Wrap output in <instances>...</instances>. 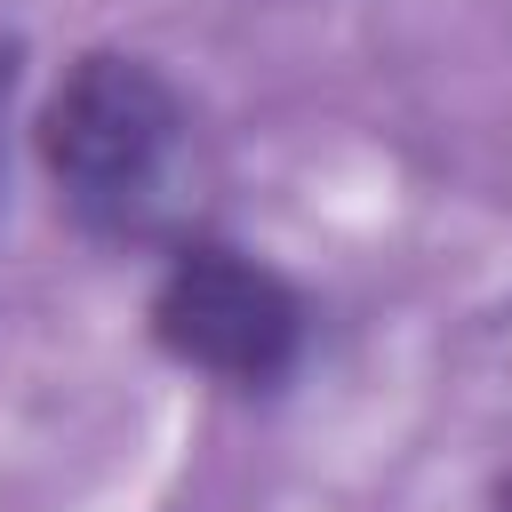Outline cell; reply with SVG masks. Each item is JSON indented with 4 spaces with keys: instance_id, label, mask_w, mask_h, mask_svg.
Wrapping results in <instances>:
<instances>
[{
    "instance_id": "1",
    "label": "cell",
    "mask_w": 512,
    "mask_h": 512,
    "mask_svg": "<svg viewBox=\"0 0 512 512\" xmlns=\"http://www.w3.org/2000/svg\"><path fill=\"white\" fill-rule=\"evenodd\" d=\"M192 120L176 88L120 48L80 56L40 104V168L56 200L112 240H144L184 208Z\"/></svg>"
},
{
    "instance_id": "2",
    "label": "cell",
    "mask_w": 512,
    "mask_h": 512,
    "mask_svg": "<svg viewBox=\"0 0 512 512\" xmlns=\"http://www.w3.org/2000/svg\"><path fill=\"white\" fill-rule=\"evenodd\" d=\"M152 336L168 360L224 384H280L304 344L296 288L240 248H184L152 296Z\"/></svg>"
},
{
    "instance_id": "3",
    "label": "cell",
    "mask_w": 512,
    "mask_h": 512,
    "mask_svg": "<svg viewBox=\"0 0 512 512\" xmlns=\"http://www.w3.org/2000/svg\"><path fill=\"white\" fill-rule=\"evenodd\" d=\"M496 512H512V480H504V488H496Z\"/></svg>"
},
{
    "instance_id": "4",
    "label": "cell",
    "mask_w": 512,
    "mask_h": 512,
    "mask_svg": "<svg viewBox=\"0 0 512 512\" xmlns=\"http://www.w3.org/2000/svg\"><path fill=\"white\" fill-rule=\"evenodd\" d=\"M0 88H8V48H0Z\"/></svg>"
}]
</instances>
